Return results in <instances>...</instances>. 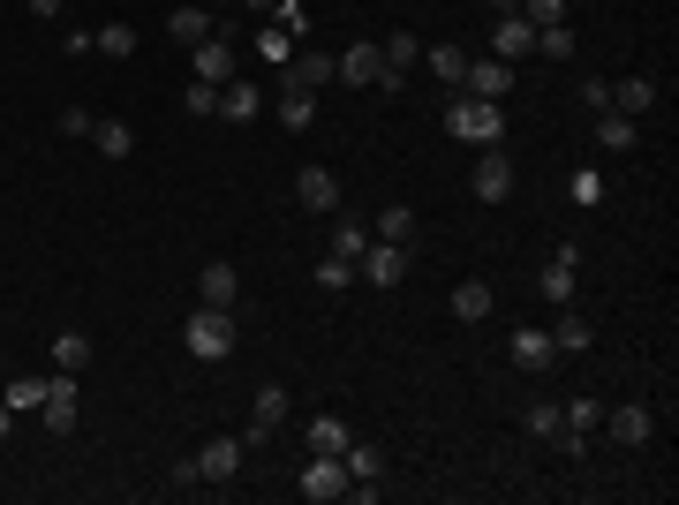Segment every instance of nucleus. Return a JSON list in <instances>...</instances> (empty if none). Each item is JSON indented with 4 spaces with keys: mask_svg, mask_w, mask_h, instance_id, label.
<instances>
[{
    "mask_svg": "<svg viewBox=\"0 0 679 505\" xmlns=\"http://www.w3.org/2000/svg\"><path fill=\"white\" fill-rule=\"evenodd\" d=\"M23 8H31V15H61V0H23Z\"/></svg>",
    "mask_w": 679,
    "mask_h": 505,
    "instance_id": "46",
    "label": "nucleus"
},
{
    "mask_svg": "<svg viewBox=\"0 0 679 505\" xmlns=\"http://www.w3.org/2000/svg\"><path fill=\"white\" fill-rule=\"evenodd\" d=\"M91 144H98L106 159H128V151H136V128L128 122H91Z\"/></svg>",
    "mask_w": 679,
    "mask_h": 505,
    "instance_id": "29",
    "label": "nucleus"
},
{
    "mask_svg": "<svg viewBox=\"0 0 679 505\" xmlns=\"http://www.w3.org/2000/svg\"><path fill=\"white\" fill-rule=\"evenodd\" d=\"M333 61H340V84H355V91L385 76V53H378L370 39H363V45H347V53H333Z\"/></svg>",
    "mask_w": 679,
    "mask_h": 505,
    "instance_id": "15",
    "label": "nucleus"
},
{
    "mask_svg": "<svg viewBox=\"0 0 679 505\" xmlns=\"http://www.w3.org/2000/svg\"><path fill=\"white\" fill-rule=\"evenodd\" d=\"M582 98H589L596 114H604V106H612V84H604V76H582Z\"/></svg>",
    "mask_w": 679,
    "mask_h": 505,
    "instance_id": "45",
    "label": "nucleus"
},
{
    "mask_svg": "<svg viewBox=\"0 0 679 505\" xmlns=\"http://www.w3.org/2000/svg\"><path fill=\"white\" fill-rule=\"evenodd\" d=\"M446 136H461V144H476V151H491V144H506V114L491 106V98H453L446 106Z\"/></svg>",
    "mask_w": 679,
    "mask_h": 505,
    "instance_id": "1",
    "label": "nucleus"
},
{
    "mask_svg": "<svg viewBox=\"0 0 679 505\" xmlns=\"http://www.w3.org/2000/svg\"><path fill=\"white\" fill-rule=\"evenodd\" d=\"M589 317H582V309H566V317H558V325H552V347H558V355H582V347H589Z\"/></svg>",
    "mask_w": 679,
    "mask_h": 505,
    "instance_id": "27",
    "label": "nucleus"
},
{
    "mask_svg": "<svg viewBox=\"0 0 679 505\" xmlns=\"http://www.w3.org/2000/svg\"><path fill=\"white\" fill-rule=\"evenodd\" d=\"M181 347L197 355V362H219V355H234V309H197L189 325H181Z\"/></svg>",
    "mask_w": 679,
    "mask_h": 505,
    "instance_id": "2",
    "label": "nucleus"
},
{
    "mask_svg": "<svg viewBox=\"0 0 679 505\" xmlns=\"http://www.w3.org/2000/svg\"><path fill=\"white\" fill-rule=\"evenodd\" d=\"M98 45H106V53H136V31H128V23H106Z\"/></svg>",
    "mask_w": 679,
    "mask_h": 505,
    "instance_id": "43",
    "label": "nucleus"
},
{
    "mask_svg": "<svg viewBox=\"0 0 679 505\" xmlns=\"http://www.w3.org/2000/svg\"><path fill=\"white\" fill-rule=\"evenodd\" d=\"M295 197H302V211H340L333 167H302V173H295Z\"/></svg>",
    "mask_w": 679,
    "mask_h": 505,
    "instance_id": "16",
    "label": "nucleus"
},
{
    "mask_svg": "<svg viewBox=\"0 0 679 505\" xmlns=\"http://www.w3.org/2000/svg\"><path fill=\"white\" fill-rule=\"evenodd\" d=\"M566 8H574V0H521V15H529L536 31H544V23H566Z\"/></svg>",
    "mask_w": 679,
    "mask_h": 505,
    "instance_id": "42",
    "label": "nucleus"
},
{
    "mask_svg": "<svg viewBox=\"0 0 679 505\" xmlns=\"http://www.w3.org/2000/svg\"><path fill=\"white\" fill-rule=\"evenodd\" d=\"M468 61H476V53H461V45H430V76H438V84H453V91H461Z\"/></svg>",
    "mask_w": 679,
    "mask_h": 505,
    "instance_id": "30",
    "label": "nucleus"
},
{
    "mask_svg": "<svg viewBox=\"0 0 679 505\" xmlns=\"http://www.w3.org/2000/svg\"><path fill=\"white\" fill-rule=\"evenodd\" d=\"M53 362H61L69 378H76V370L91 362V333H76V325H69V333H53Z\"/></svg>",
    "mask_w": 679,
    "mask_h": 505,
    "instance_id": "26",
    "label": "nucleus"
},
{
    "mask_svg": "<svg viewBox=\"0 0 679 505\" xmlns=\"http://www.w3.org/2000/svg\"><path fill=\"white\" fill-rule=\"evenodd\" d=\"M347 438H355V430H347L340 415H317V422H310V453H347Z\"/></svg>",
    "mask_w": 679,
    "mask_h": 505,
    "instance_id": "33",
    "label": "nucleus"
},
{
    "mask_svg": "<svg viewBox=\"0 0 679 505\" xmlns=\"http://www.w3.org/2000/svg\"><path fill=\"white\" fill-rule=\"evenodd\" d=\"M491 8H499V15H521V0H491Z\"/></svg>",
    "mask_w": 679,
    "mask_h": 505,
    "instance_id": "49",
    "label": "nucleus"
},
{
    "mask_svg": "<svg viewBox=\"0 0 679 505\" xmlns=\"http://www.w3.org/2000/svg\"><path fill=\"white\" fill-rule=\"evenodd\" d=\"M317 287H325V295H347V287H355V256H317Z\"/></svg>",
    "mask_w": 679,
    "mask_h": 505,
    "instance_id": "31",
    "label": "nucleus"
},
{
    "mask_svg": "<svg viewBox=\"0 0 679 505\" xmlns=\"http://www.w3.org/2000/svg\"><path fill=\"white\" fill-rule=\"evenodd\" d=\"M310 122H317V91H280V128H295V136H302Z\"/></svg>",
    "mask_w": 679,
    "mask_h": 505,
    "instance_id": "28",
    "label": "nucleus"
},
{
    "mask_svg": "<svg viewBox=\"0 0 679 505\" xmlns=\"http://www.w3.org/2000/svg\"><path fill=\"white\" fill-rule=\"evenodd\" d=\"M333 76H340L333 53H317V45H295V61L280 69V91H325Z\"/></svg>",
    "mask_w": 679,
    "mask_h": 505,
    "instance_id": "4",
    "label": "nucleus"
},
{
    "mask_svg": "<svg viewBox=\"0 0 679 505\" xmlns=\"http://www.w3.org/2000/svg\"><path fill=\"white\" fill-rule=\"evenodd\" d=\"M566 197H574L582 211H596V204H604V173H596V167H574V173H566Z\"/></svg>",
    "mask_w": 679,
    "mask_h": 505,
    "instance_id": "34",
    "label": "nucleus"
},
{
    "mask_svg": "<svg viewBox=\"0 0 679 505\" xmlns=\"http://www.w3.org/2000/svg\"><path fill=\"white\" fill-rule=\"evenodd\" d=\"M461 91H468V98H491V106H506V91H513V61H499V53H483V61H468Z\"/></svg>",
    "mask_w": 679,
    "mask_h": 505,
    "instance_id": "6",
    "label": "nucleus"
},
{
    "mask_svg": "<svg viewBox=\"0 0 679 505\" xmlns=\"http://www.w3.org/2000/svg\"><path fill=\"white\" fill-rule=\"evenodd\" d=\"M536 53H544V61H574V23H544V31H536Z\"/></svg>",
    "mask_w": 679,
    "mask_h": 505,
    "instance_id": "35",
    "label": "nucleus"
},
{
    "mask_svg": "<svg viewBox=\"0 0 679 505\" xmlns=\"http://www.w3.org/2000/svg\"><path fill=\"white\" fill-rule=\"evenodd\" d=\"M446 309H453V325H483V317H491V287H483V280H461Z\"/></svg>",
    "mask_w": 679,
    "mask_h": 505,
    "instance_id": "21",
    "label": "nucleus"
},
{
    "mask_svg": "<svg viewBox=\"0 0 679 505\" xmlns=\"http://www.w3.org/2000/svg\"><path fill=\"white\" fill-rule=\"evenodd\" d=\"M181 106H189L197 122H205V114H219V84H197V76H189V91H181Z\"/></svg>",
    "mask_w": 679,
    "mask_h": 505,
    "instance_id": "40",
    "label": "nucleus"
},
{
    "mask_svg": "<svg viewBox=\"0 0 679 505\" xmlns=\"http://www.w3.org/2000/svg\"><path fill=\"white\" fill-rule=\"evenodd\" d=\"M242 8H257V15H272V8H280V0H242Z\"/></svg>",
    "mask_w": 679,
    "mask_h": 505,
    "instance_id": "48",
    "label": "nucleus"
},
{
    "mask_svg": "<svg viewBox=\"0 0 679 505\" xmlns=\"http://www.w3.org/2000/svg\"><path fill=\"white\" fill-rule=\"evenodd\" d=\"M574 272H582V250H574V242H558L552 264L536 272V295H544V302H574Z\"/></svg>",
    "mask_w": 679,
    "mask_h": 505,
    "instance_id": "9",
    "label": "nucleus"
},
{
    "mask_svg": "<svg viewBox=\"0 0 679 505\" xmlns=\"http://www.w3.org/2000/svg\"><path fill=\"white\" fill-rule=\"evenodd\" d=\"M8 430H15V408H8V400H0V438H8Z\"/></svg>",
    "mask_w": 679,
    "mask_h": 505,
    "instance_id": "47",
    "label": "nucleus"
},
{
    "mask_svg": "<svg viewBox=\"0 0 679 505\" xmlns=\"http://www.w3.org/2000/svg\"><path fill=\"white\" fill-rule=\"evenodd\" d=\"M378 242H400V250H408V242H416V211H408V204H385L378 211Z\"/></svg>",
    "mask_w": 679,
    "mask_h": 505,
    "instance_id": "32",
    "label": "nucleus"
},
{
    "mask_svg": "<svg viewBox=\"0 0 679 505\" xmlns=\"http://www.w3.org/2000/svg\"><path fill=\"white\" fill-rule=\"evenodd\" d=\"M167 31H174V45H205L212 39V15H205V8H174Z\"/></svg>",
    "mask_w": 679,
    "mask_h": 505,
    "instance_id": "24",
    "label": "nucleus"
},
{
    "mask_svg": "<svg viewBox=\"0 0 679 505\" xmlns=\"http://www.w3.org/2000/svg\"><path fill=\"white\" fill-rule=\"evenodd\" d=\"M521 422H529V438H544V445H558V430H566L552 400H536V408H529V415H521Z\"/></svg>",
    "mask_w": 679,
    "mask_h": 505,
    "instance_id": "37",
    "label": "nucleus"
},
{
    "mask_svg": "<svg viewBox=\"0 0 679 505\" xmlns=\"http://www.w3.org/2000/svg\"><path fill=\"white\" fill-rule=\"evenodd\" d=\"M355 272H363L370 287H400V280H408V250H400V242H378V234H370V250L355 256Z\"/></svg>",
    "mask_w": 679,
    "mask_h": 505,
    "instance_id": "5",
    "label": "nucleus"
},
{
    "mask_svg": "<svg viewBox=\"0 0 679 505\" xmlns=\"http://www.w3.org/2000/svg\"><path fill=\"white\" fill-rule=\"evenodd\" d=\"M612 438H619V445H649V438H657V415H649V408H641V400H627V408H612Z\"/></svg>",
    "mask_w": 679,
    "mask_h": 505,
    "instance_id": "18",
    "label": "nucleus"
},
{
    "mask_svg": "<svg viewBox=\"0 0 679 505\" xmlns=\"http://www.w3.org/2000/svg\"><path fill=\"white\" fill-rule=\"evenodd\" d=\"M468 189H476L483 204H506V197H513V159H506V144H491V151L476 159V181H468Z\"/></svg>",
    "mask_w": 679,
    "mask_h": 505,
    "instance_id": "7",
    "label": "nucleus"
},
{
    "mask_svg": "<svg viewBox=\"0 0 679 505\" xmlns=\"http://www.w3.org/2000/svg\"><path fill=\"white\" fill-rule=\"evenodd\" d=\"M91 122H98V114H84V106H61V136H91Z\"/></svg>",
    "mask_w": 679,
    "mask_h": 505,
    "instance_id": "44",
    "label": "nucleus"
},
{
    "mask_svg": "<svg viewBox=\"0 0 679 505\" xmlns=\"http://www.w3.org/2000/svg\"><path fill=\"white\" fill-rule=\"evenodd\" d=\"M506 355H513V370H552V362H558V347H552L544 325H521V333L506 339Z\"/></svg>",
    "mask_w": 679,
    "mask_h": 505,
    "instance_id": "10",
    "label": "nucleus"
},
{
    "mask_svg": "<svg viewBox=\"0 0 679 505\" xmlns=\"http://www.w3.org/2000/svg\"><path fill=\"white\" fill-rule=\"evenodd\" d=\"M635 114H612V106H604V122H596V144H604V151H635Z\"/></svg>",
    "mask_w": 679,
    "mask_h": 505,
    "instance_id": "25",
    "label": "nucleus"
},
{
    "mask_svg": "<svg viewBox=\"0 0 679 505\" xmlns=\"http://www.w3.org/2000/svg\"><path fill=\"white\" fill-rule=\"evenodd\" d=\"M197 295L212 302V309H234V302H242V272H234V264H205V272H197Z\"/></svg>",
    "mask_w": 679,
    "mask_h": 505,
    "instance_id": "17",
    "label": "nucleus"
},
{
    "mask_svg": "<svg viewBox=\"0 0 679 505\" xmlns=\"http://www.w3.org/2000/svg\"><path fill=\"white\" fill-rule=\"evenodd\" d=\"M378 53H385V76H378V91H400V84H408V69L424 61V45L408 39V31H393V39H385Z\"/></svg>",
    "mask_w": 679,
    "mask_h": 505,
    "instance_id": "12",
    "label": "nucleus"
},
{
    "mask_svg": "<svg viewBox=\"0 0 679 505\" xmlns=\"http://www.w3.org/2000/svg\"><path fill=\"white\" fill-rule=\"evenodd\" d=\"M189 76L197 84H234V39H205V45H189Z\"/></svg>",
    "mask_w": 679,
    "mask_h": 505,
    "instance_id": "8",
    "label": "nucleus"
},
{
    "mask_svg": "<svg viewBox=\"0 0 679 505\" xmlns=\"http://www.w3.org/2000/svg\"><path fill=\"white\" fill-rule=\"evenodd\" d=\"M234 467H242V438H212L197 453V483H234Z\"/></svg>",
    "mask_w": 679,
    "mask_h": 505,
    "instance_id": "14",
    "label": "nucleus"
},
{
    "mask_svg": "<svg viewBox=\"0 0 679 505\" xmlns=\"http://www.w3.org/2000/svg\"><path fill=\"white\" fill-rule=\"evenodd\" d=\"M39 415H45V430H53V438H69V430H76V378H69V370H61V378L45 385Z\"/></svg>",
    "mask_w": 679,
    "mask_h": 505,
    "instance_id": "11",
    "label": "nucleus"
},
{
    "mask_svg": "<svg viewBox=\"0 0 679 505\" xmlns=\"http://www.w3.org/2000/svg\"><path fill=\"white\" fill-rule=\"evenodd\" d=\"M363 250H370V234H363L355 219H340L333 227V256H363Z\"/></svg>",
    "mask_w": 679,
    "mask_h": 505,
    "instance_id": "41",
    "label": "nucleus"
},
{
    "mask_svg": "<svg viewBox=\"0 0 679 505\" xmlns=\"http://www.w3.org/2000/svg\"><path fill=\"white\" fill-rule=\"evenodd\" d=\"M491 53H499V61H529V53H536V23H529V15H499Z\"/></svg>",
    "mask_w": 679,
    "mask_h": 505,
    "instance_id": "13",
    "label": "nucleus"
},
{
    "mask_svg": "<svg viewBox=\"0 0 679 505\" xmlns=\"http://www.w3.org/2000/svg\"><path fill=\"white\" fill-rule=\"evenodd\" d=\"M257 114H264V91L257 84H242V76L219 84V122H257Z\"/></svg>",
    "mask_w": 679,
    "mask_h": 505,
    "instance_id": "19",
    "label": "nucleus"
},
{
    "mask_svg": "<svg viewBox=\"0 0 679 505\" xmlns=\"http://www.w3.org/2000/svg\"><path fill=\"white\" fill-rule=\"evenodd\" d=\"M257 53H264V61H280V69H288V61H295V39H288V31H280V23H264V31H257Z\"/></svg>",
    "mask_w": 679,
    "mask_h": 505,
    "instance_id": "38",
    "label": "nucleus"
},
{
    "mask_svg": "<svg viewBox=\"0 0 679 505\" xmlns=\"http://www.w3.org/2000/svg\"><path fill=\"white\" fill-rule=\"evenodd\" d=\"M280 422H288V385H264L257 408H250V438H272Z\"/></svg>",
    "mask_w": 679,
    "mask_h": 505,
    "instance_id": "20",
    "label": "nucleus"
},
{
    "mask_svg": "<svg viewBox=\"0 0 679 505\" xmlns=\"http://www.w3.org/2000/svg\"><path fill=\"white\" fill-rule=\"evenodd\" d=\"M45 385H53V378H8V392H0V400L23 415V408H39V400H45Z\"/></svg>",
    "mask_w": 679,
    "mask_h": 505,
    "instance_id": "36",
    "label": "nucleus"
},
{
    "mask_svg": "<svg viewBox=\"0 0 679 505\" xmlns=\"http://www.w3.org/2000/svg\"><path fill=\"white\" fill-rule=\"evenodd\" d=\"M340 461H347V483H378V475H385V453H378V445H363V438H347Z\"/></svg>",
    "mask_w": 679,
    "mask_h": 505,
    "instance_id": "22",
    "label": "nucleus"
},
{
    "mask_svg": "<svg viewBox=\"0 0 679 505\" xmlns=\"http://www.w3.org/2000/svg\"><path fill=\"white\" fill-rule=\"evenodd\" d=\"M272 23H280L295 45H310V15H302V0H280V8H272Z\"/></svg>",
    "mask_w": 679,
    "mask_h": 505,
    "instance_id": "39",
    "label": "nucleus"
},
{
    "mask_svg": "<svg viewBox=\"0 0 679 505\" xmlns=\"http://www.w3.org/2000/svg\"><path fill=\"white\" fill-rule=\"evenodd\" d=\"M302 498L310 505L347 498V461H340V453H310V461H302Z\"/></svg>",
    "mask_w": 679,
    "mask_h": 505,
    "instance_id": "3",
    "label": "nucleus"
},
{
    "mask_svg": "<svg viewBox=\"0 0 679 505\" xmlns=\"http://www.w3.org/2000/svg\"><path fill=\"white\" fill-rule=\"evenodd\" d=\"M657 106V84L649 76H627V84H612V114H649Z\"/></svg>",
    "mask_w": 679,
    "mask_h": 505,
    "instance_id": "23",
    "label": "nucleus"
}]
</instances>
